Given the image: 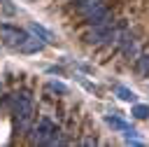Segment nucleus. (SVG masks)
Segmentation results:
<instances>
[{
    "instance_id": "f257e3e1",
    "label": "nucleus",
    "mask_w": 149,
    "mask_h": 147,
    "mask_svg": "<svg viewBox=\"0 0 149 147\" xmlns=\"http://www.w3.org/2000/svg\"><path fill=\"white\" fill-rule=\"evenodd\" d=\"M33 142H37V145H61L63 138H61L56 124H54L51 119L42 117V119L37 121V126L33 128Z\"/></svg>"
},
{
    "instance_id": "f03ea898",
    "label": "nucleus",
    "mask_w": 149,
    "mask_h": 147,
    "mask_svg": "<svg viewBox=\"0 0 149 147\" xmlns=\"http://www.w3.org/2000/svg\"><path fill=\"white\" fill-rule=\"evenodd\" d=\"M14 114H16V121H19V128L26 131L30 126V119H33V100L21 93V96H14Z\"/></svg>"
},
{
    "instance_id": "7ed1b4c3",
    "label": "nucleus",
    "mask_w": 149,
    "mask_h": 147,
    "mask_svg": "<svg viewBox=\"0 0 149 147\" xmlns=\"http://www.w3.org/2000/svg\"><path fill=\"white\" fill-rule=\"evenodd\" d=\"M28 35L21 30V28H14V26H7V23H2L0 26V40H2V44H7V47H21V42L26 40Z\"/></svg>"
},
{
    "instance_id": "20e7f679",
    "label": "nucleus",
    "mask_w": 149,
    "mask_h": 147,
    "mask_svg": "<svg viewBox=\"0 0 149 147\" xmlns=\"http://www.w3.org/2000/svg\"><path fill=\"white\" fill-rule=\"evenodd\" d=\"M44 49V40L42 37H37L35 33L33 35H28L23 42H21V47H19V51L21 54H37V51H42Z\"/></svg>"
},
{
    "instance_id": "39448f33",
    "label": "nucleus",
    "mask_w": 149,
    "mask_h": 147,
    "mask_svg": "<svg viewBox=\"0 0 149 147\" xmlns=\"http://www.w3.org/2000/svg\"><path fill=\"white\" fill-rule=\"evenodd\" d=\"M116 47H121V51L126 54V56H135L137 54V42H135V37L130 35V33H121L119 30V42H116Z\"/></svg>"
},
{
    "instance_id": "423d86ee",
    "label": "nucleus",
    "mask_w": 149,
    "mask_h": 147,
    "mask_svg": "<svg viewBox=\"0 0 149 147\" xmlns=\"http://www.w3.org/2000/svg\"><path fill=\"white\" fill-rule=\"evenodd\" d=\"M86 21H88L91 26H112V12H109L107 7H100V9H95L93 14H88Z\"/></svg>"
},
{
    "instance_id": "0eeeda50",
    "label": "nucleus",
    "mask_w": 149,
    "mask_h": 147,
    "mask_svg": "<svg viewBox=\"0 0 149 147\" xmlns=\"http://www.w3.org/2000/svg\"><path fill=\"white\" fill-rule=\"evenodd\" d=\"M100 7H105L102 0H77V9H79V14H84V16L93 14V12L100 9Z\"/></svg>"
},
{
    "instance_id": "6e6552de",
    "label": "nucleus",
    "mask_w": 149,
    "mask_h": 147,
    "mask_svg": "<svg viewBox=\"0 0 149 147\" xmlns=\"http://www.w3.org/2000/svg\"><path fill=\"white\" fill-rule=\"evenodd\" d=\"M137 75L140 77H149V54H140L137 56Z\"/></svg>"
},
{
    "instance_id": "1a4fd4ad",
    "label": "nucleus",
    "mask_w": 149,
    "mask_h": 147,
    "mask_svg": "<svg viewBox=\"0 0 149 147\" xmlns=\"http://www.w3.org/2000/svg\"><path fill=\"white\" fill-rule=\"evenodd\" d=\"M30 33H35L37 37H42L44 42H54V35H51L47 28H42L40 23H30Z\"/></svg>"
},
{
    "instance_id": "9d476101",
    "label": "nucleus",
    "mask_w": 149,
    "mask_h": 147,
    "mask_svg": "<svg viewBox=\"0 0 149 147\" xmlns=\"http://www.w3.org/2000/svg\"><path fill=\"white\" fill-rule=\"evenodd\" d=\"M105 121H107V126H112L114 131H126V128H128V124H126L123 119L114 117V114H107V117H105Z\"/></svg>"
},
{
    "instance_id": "9b49d317",
    "label": "nucleus",
    "mask_w": 149,
    "mask_h": 147,
    "mask_svg": "<svg viewBox=\"0 0 149 147\" xmlns=\"http://www.w3.org/2000/svg\"><path fill=\"white\" fill-rule=\"evenodd\" d=\"M114 91H116V96H119L121 100H126V103H135V98H137V96H135L130 89H126V86H121V84H119Z\"/></svg>"
},
{
    "instance_id": "f8f14e48",
    "label": "nucleus",
    "mask_w": 149,
    "mask_h": 147,
    "mask_svg": "<svg viewBox=\"0 0 149 147\" xmlns=\"http://www.w3.org/2000/svg\"><path fill=\"white\" fill-rule=\"evenodd\" d=\"M47 91H51V93H68V86H65L63 82H56V79H51V82L47 84Z\"/></svg>"
},
{
    "instance_id": "ddd939ff",
    "label": "nucleus",
    "mask_w": 149,
    "mask_h": 147,
    "mask_svg": "<svg viewBox=\"0 0 149 147\" xmlns=\"http://www.w3.org/2000/svg\"><path fill=\"white\" fill-rule=\"evenodd\" d=\"M133 114H135L137 119H147V117H149V107H147V105H133Z\"/></svg>"
},
{
    "instance_id": "4468645a",
    "label": "nucleus",
    "mask_w": 149,
    "mask_h": 147,
    "mask_svg": "<svg viewBox=\"0 0 149 147\" xmlns=\"http://www.w3.org/2000/svg\"><path fill=\"white\" fill-rule=\"evenodd\" d=\"M0 2H2V0H0Z\"/></svg>"
}]
</instances>
